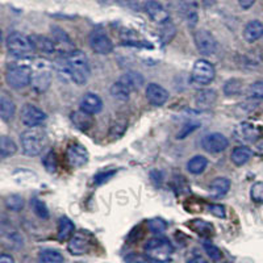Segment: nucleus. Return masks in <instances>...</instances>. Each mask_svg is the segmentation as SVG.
Returning a JSON list of instances; mask_svg holds the SVG:
<instances>
[{
    "label": "nucleus",
    "instance_id": "nucleus-1",
    "mask_svg": "<svg viewBox=\"0 0 263 263\" xmlns=\"http://www.w3.org/2000/svg\"><path fill=\"white\" fill-rule=\"evenodd\" d=\"M67 62L70 79L77 84H86L91 74L90 62L86 54L81 50H74L70 55H67Z\"/></svg>",
    "mask_w": 263,
    "mask_h": 263
},
{
    "label": "nucleus",
    "instance_id": "nucleus-2",
    "mask_svg": "<svg viewBox=\"0 0 263 263\" xmlns=\"http://www.w3.org/2000/svg\"><path fill=\"white\" fill-rule=\"evenodd\" d=\"M32 67V84L33 90L37 92H45L51 84V79H53V67L51 63L46 60H36L33 62Z\"/></svg>",
    "mask_w": 263,
    "mask_h": 263
},
{
    "label": "nucleus",
    "instance_id": "nucleus-3",
    "mask_svg": "<svg viewBox=\"0 0 263 263\" xmlns=\"http://www.w3.org/2000/svg\"><path fill=\"white\" fill-rule=\"evenodd\" d=\"M48 145V136L41 129H28L21 135V146L25 156L37 157Z\"/></svg>",
    "mask_w": 263,
    "mask_h": 263
},
{
    "label": "nucleus",
    "instance_id": "nucleus-4",
    "mask_svg": "<svg viewBox=\"0 0 263 263\" xmlns=\"http://www.w3.org/2000/svg\"><path fill=\"white\" fill-rule=\"evenodd\" d=\"M145 255L150 260L157 263L168 262L174 253L171 242L164 237H154L145 243Z\"/></svg>",
    "mask_w": 263,
    "mask_h": 263
},
{
    "label": "nucleus",
    "instance_id": "nucleus-5",
    "mask_svg": "<svg viewBox=\"0 0 263 263\" xmlns=\"http://www.w3.org/2000/svg\"><path fill=\"white\" fill-rule=\"evenodd\" d=\"M7 49L16 58H30L36 53L30 37L24 36L18 32L11 33L6 40Z\"/></svg>",
    "mask_w": 263,
    "mask_h": 263
},
{
    "label": "nucleus",
    "instance_id": "nucleus-6",
    "mask_svg": "<svg viewBox=\"0 0 263 263\" xmlns=\"http://www.w3.org/2000/svg\"><path fill=\"white\" fill-rule=\"evenodd\" d=\"M6 81L16 90L24 88L32 81V67L27 63H13L9 65L6 71Z\"/></svg>",
    "mask_w": 263,
    "mask_h": 263
},
{
    "label": "nucleus",
    "instance_id": "nucleus-7",
    "mask_svg": "<svg viewBox=\"0 0 263 263\" xmlns=\"http://www.w3.org/2000/svg\"><path fill=\"white\" fill-rule=\"evenodd\" d=\"M215 67L211 62L205 60H199L195 62L194 69H192V81L197 84H201V86H205V84H210L211 82L215 79Z\"/></svg>",
    "mask_w": 263,
    "mask_h": 263
},
{
    "label": "nucleus",
    "instance_id": "nucleus-8",
    "mask_svg": "<svg viewBox=\"0 0 263 263\" xmlns=\"http://www.w3.org/2000/svg\"><path fill=\"white\" fill-rule=\"evenodd\" d=\"M195 45L197 51L203 55H212L217 50V41L211 32L205 29H200L194 34Z\"/></svg>",
    "mask_w": 263,
    "mask_h": 263
},
{
    "label": "nucleus",
    "instance_id": "nucleus-9",
    "mask_svg": "<svg viewBox=\"0 0 263 263\" xmlns=\"http://www.w3.org/2000/svg\"><path fill=\"white\" fill-rule=\"evenodd\" d=\"M20 119L23 124L30 126V128H34V126H39L40 124L45 121L46 114L42 109H40L39 107H36V105L25 104L24 107L21 108Z\"/></svg>",
    "mask_w": 263,
    "mask_h": 263
},
{
    "label": "nucleus",
    "instance_id": "nucleus-10",
    "mask_svg": "<svg viewBox=\"0 0 263 263\" xmlns=\"http://www.w3.org/2000/svg\"><path fill=\"white\" fill-rule=\"evenodd\" d=\"M90 46L95 53L98 54H109L114 50V44L111 39L105 34L103 30L95 29L90 34Z\"/></svg>",
    "mask_w": 263,
    "mask_h": 263
},
{
    "label": "nucleus",
    "instance_id": "nucleus-11",
    "mask_svg": "<svg viewBox=\"0 0 263 263\" xmlns=\"http://www.w3.org/2000/svg\"><path fill=\"white\" fill-rule=\"evenodd\" d=\"M229 145V141L221 133H211L201 140V146L208 153H221Z\"/></svg>",
    "mask_w": 263,
    "mask_h": 263
},
{
    "label": "nucleus",
    "instance_id": "nucleus-12",
    "mask_svg": "<svg viewBox=\"0 0 263 263\" xmlns=\"http://www.w3.org/2000/svg\"><path fill=\"white\" fill-rule=\"evenodd\" d=\"M66 158H67V162L72 167H82L88 161V152H87L83 145L71 144L67 147Z\"/></svg>",
    "mask_w": 263,
    "mask_h": 263
},
{
    "label": "nucleus",
    "instance_id": "nucleus-13",
    "mask_svg": "<svg viewBox=\"0 0 263 263\" xmlns=\"http://www.w3.org/2000/svg\"><path fill=\"white\" fill-rule=\"evenodd\" d=\"M51 33H53V39L54 42H55V48L60 49L61 55H66V57L70 55L74 51V45H72V41L66 34L65 30H62L61 28L53 27L51 28Z\"/></svg>",
    "mask_w": 263,
    "mask_h": 263
},
{
    "label": "nucleus",
    "instance_id": "nucleus-14",
    "mask_svg": "<svg viewBox=\"0 0 263 263\" xmlns=\"http://www.w3.org/2000/svg\"><path fill=\"white\" fill-rule=\"evenodd\" d=\"M91 248L90 237L84 233H77L69 241L67 249L72 255H83L88 253Z\"/></svg>",
    "mask_w": 263,
    "mask_h": 263
},
{
    "label": "nucleus",
    "instance_id": "nucleus-15",
    "mask_svg": "<svg viewBox=\"0 0 263 263\" xmlns=\"http://www.w3.org/2000/svg\"><path fill=\"white\" fill-rule=\"evenodd\" d=\"M145 95H146L150 104L156 105V107H161L168 100V91L164 90L163 87L156 83L147 84Z\"/></svg>",
    "mask_w": 263,
    "mask_h": 263
},
{
    "label": "nucleus",
    "instance_id": "nucleus-16",
    "mask_svg": "<svg viewBox=\"0 0 263 263\" xmlns=\"http://www.w3.org/2000/svg\"><path fill=\"white\" fill-rule=\"evenodd\" d=\"M145 11L149 15V17L152 18L154 23L157 24H166L170 20V15H168L167 9L164 8L161 3L156 2V0H152L146 7H145Z\"/></svg>",
    "mask_w": 263,
    "mask_h": 263
},
{
    "label": "nucleus",
    "instance_id": "nucleus-17",
    "mask_svg": "<svg viewBox=\"0 0 263 263\" xmlns=\"http://www.w3.org/2000/svg\"><path fill=\"white\" fill-rule=\"evenodd\" d=\"M259 133L257 129L249 123H241L234 129V137L239 142H254Z\"/></svg>",
    "mask_w": 263,
    "mask_h": 263
},
{
    "label": "nucleus",
    "instance_id": "nucleus-18",
    "mask_svg": "<svg viewBox=\"0 0 263 263\" xmlns=\"http://www.w3.org/2000/svg\"><path fill=\"white\" fill-rule=\"evenodd\" d=\"M81 109L82 111L87 112L90 115H96L99 112H102L103 109V102L100 96L96 93L88 92L82 98L81 102Z\"/></svg>",
    "mask_w": 263,
    "mask_h": 263
},
{
    "label": "nucleus",
    "instance_id": "nucleus-19",
    "mask_svg": "<svg viewBox=\"0 0 263 263\" xmlns=\"http://www.w3.org/2000/svg\"><path fill=\"white\" fill-rule=\"evenodd\" d=\"M263 37V24L259 20L249 21L246 24L245 29H243V39L248 42L253 44V42L258 41Z\"/></svg>",
    "mask_w": 263,
    "mask_h": 263
},
{
    "label": "nucleus",
    "instance_id": "nucleus-20",
    "mask_svg": "<svg viewBox=\"0 0 263 263\" xmlns=\"http://www.w3.org/2000/svg\"><path fill=\"white\" fill-rule=\"evenodd\" d=\"M217 100V93L213 90H201L196 93L195 98V104L199 109H210L215 105Z\"/></svg>",
    "mask_w": 263,
    "mask_h": 263
},
{
    "label": "nucleus",
    "instance_id": "nucleus-21",
    "mask_svg": "<svg viewBox=\"0 0 263 263\" xmlns=\"http://www.w3.org/2000/svg\"><path fill=\"white\" fill-rule=\"evenodd\" d=\"M180 8L182 13L185 17L187 23L191 28H194L197 24V6L195 0H180Z\"/></svg>",
    "mask_w": 263,
    "mask_h": 263
},
{
    "label": "nucleus",
    "instance_id": "nucleus-22",
    "mask_svg": "<svg viewBox=\"0 0 263 263\" xmlns=\"http://www.w3.org/2000/svg\"><path fill=\"white\" fill-rule=\"evenodd\" d=\"M70 117H71L72 124H74V125L82 132H87L88 129H91L92 128L93 123H95L92 119V115L87 114V112L82 111V109L81 111L72 112Z\"/></svg>",
    "mask_w": 263,
    "mask_h": 263
},
{
    "label": "nucleus",
    "instance_id": "nucleus-23",
    "mask_svg": "<svg viewBox=\"0 0 263 263\" xmlns=\"http://www.w3.org/2000/svg\"><path fill=\"white\" fill-rule=\"evenodd\" d=\"M119 81L123 84H125L130 91L140 90L141 87L144 86V77L137 71H128L125 74H123L119 78Z\"/></svg>",
    "mask_w": 263,
    "mask_h": 263
},
{
    "label": "nucleus",
    "instance_id": "nucleus-24",
    "mask_svg": "<svg viewBox=\"0 0 263 263\" xmlns=\"http://www.w3.org/2000/svg\"><path fill=\"white\" fill-rule=\"evenodd\" d=\"M15 112L16 105L12 99L9 98L6 92H2V95H0V116H2V119L4 121H9L15 116Z\"/></svg>",
    "mask_w": 263,
    "mask_h": 263
},
{
    "label": "nucleus",
    "instance_id": "nucleus-25",
    "mask_svg": "<svg viewBox=\"0 0 263 263\" xmlns=\"http://www.w3.org/2000/svg\"><path fill=\"white\" fill-rule=\"evenodd\" d=\"M30 40H32L33 45H34L36 50L41 51V53L51 54L55 51V42H54V40L49 39V37L40 36V34H33V36L30 37Z\"/></svg>",
    "mask_w": 263,
    "mask_h": 263
},
{
    "label": "nucleus",
    "instance_id": "nucleus-26",
    "mask_svg": "<svg viewBox=\"0 0 263 263\" xmlns=\"http://www.w3.org/2000/svg\"><path fill=\"white\" fill-rule=\"evenodd\" d=\"M230 190V180L228 178H216L210 185V194L215 199L225 196Z\"/></svg>",
    "mask_w": 263,
    "mask_h": 263
},
{
    "label": "nucleus",
    "instance_id": "nucleus-27",
    "mask_svg": "<svg viewBox=\"0 0 263 263\" xmlns=\"http://www.w3.org/2000/svg\"><path fill=\"white\" fill-rule=\"evenodd\" d=\"M74 230V222L69 217L63 216L60 218V222H58V239L60 241H67L69 238H71Z\"/></svg>",
    "mask_w": 263,
    "mask_h": 263
},
{
    "label": "nucleus",
    "instance_id": "nucleus-28",
    "mask_svg": "<svg viewBox=\"0 0 263 263\" xmlns=\"http://www.w3.org/2000/svg\"><path fill=\"white\" fill-rule=\"evenodd\" d=\"M251 156H253V150H251L250 147L238 146L232 152L230 158H232V162H233L234 164H237V166H242V164H245L246 162L251 158Z\"/></svg>",
    "mask_w": 263,
    "mask_h": 263
},
{
    "label": "nucleus",
    "instance_id": "nucleus-29",
    "mask_svg": "<svg viewBox=\"0 0 263 263\" xmlns=\"http://www.w3.org/2000/svg\"><path fill=\"white\" fill-rule=\"evenodd\" d=\"M206 164H208V159L203 156H195L187 163V170L194 175H199L205 170Z\"/></svg>",
    "mask_w": 263,
    "mask_h": 263
},
{
    "label": "nucleus",
    "instance_id": "nucleus-30",
    "mask_svg": "<svg viewBox=\"0 0 263 263\" xmlns=\"http://www.w3.org/2000/svg\"><path fill=\"white\" fill-rule=\"evenodd\" d=\"M39 263H63V255L53 249H45L40 253Z\"/></svg>",
    "mask_w": 263,
    "mask_h": 263
},
{
    "label": "nucleus",
    "instance_id": "nucleus-31",
    "mask_svg": "<svg viewBox=\"0 0 263 263\" xmlns=\"http://www.w3.org/2000/svg\"><path fill=\"white\" fill-rule=\"evenodd\" d=\"M132 91L129 90L125 84H123L120 81H117L116 83L112 84L111 87V95L114 96L115 99L120 100V102H126L130 96Z\"/></svg>",
    "mask_w": 263,
    "mask_h": 263
},
{
    "label": "nucleus",
    "instance_id": "nucleus-32",
    "mask_svg": "<svg viewBox=\"0 0 263 263\" xmlns=\"http://www.w3.org/2000/svg\"><path fill=\"white\" fill-rule=\"evenodd\" d=\"M16 150H17V147H16L15 142L7 136H2V138H0V156H2V158L13 156Z\"/></svg>",
    "mask_w": 263,
    "mask_h": 263
},
{
    "label": "nucleus",
    "instance_id": "nucleus-33",
    "mask_svg": "<svg viewBox=\"0 0 263 263\" xmlns=\"http://www.w3.org/2000/svg\"><path fill=\"white\" fill-rule=\"evenodd\" d=\"M241 88H242V82L239 79H229L224 84V93L228 96L237 95V93L241 92Z\"/></svg>",
    "mask_w": 263,
    "mask_h": 263
},
{
    "label": "nucleus",
    "instance_id": "nucleus-34",
    "mask_svg": "<svg viewBox=\"0 0 263 263\" xmlns=\"http://www.w3.org/2000/svg\"><path fill=\"white\" fill-rule=\"evenodd\" d=\"M30 205L33 208V212L36 213L40 218H44V220L49 218V210L44 201L40 200V199H33Z\"/></svg>",
    "mask_w": 263,
    "mask_h": 263
},
{
    "label": "nucleus",
    "instance_id": "nucleus-35",
    "mask_svg": "<svg viewBox=\"0 0 263 263\" xmlns=\"http://www.w3.org/2000/svg\"><path fill=\"white\" fill-rule=\"evenodd\" d=\"M6 206L8 210L18 212L24 208V199L18 195H11L6 199Z\"/></svg>",
    "mask_w": 263,
    "mask_h": 263
},
{
    "label": "nucleus",
    "instance_id": "nucleus-36",
    "mask_svg": "<svg viewBox=\"0 0 263 263\" xmlns=\"http://www.w3.org/2000/svg\"><path fill=\"white\" fill-rule=\"evenodd\" d=\"M248 96L254 100H262L263 99V81H258L251 84L248 90Z\"/></svg>",
    "mask_w": 263,
    "mask_h": 263
},
{
    "label": "nucleus",
    "instance_id": "nucleus-37",
    "mask_svg": "<svg viewBox=\"0 0 263 263\" xmlns=\"http://www.w3.org/2000/svg\"><path fill=\"white\" fill-rule=\"evenodd\" d=\"M250 196L255 203H263V182H257L250 190Z\"/></svg>",
    "mask_w": 263,
    "mask_h": 263
},
{
    "label": "nucleus",
    "instance_id": "nucleus-38",
    "mask_svg": "<svg viewBox=\"0 0 263 263\" xmlns=\"http://www.w3.org/2000/svg\"><path fill=\"white\" fill-rule=\"evenodd\" d=\"M203 246H204V250H205L206 254L211 257V259H213V260L221 259L222 254L217 246H215L213 243H210V242H204Z\"/></svg>",
    "mask_w": 263,
    "mask_h": 263
},
{
    "label": "nucleus",
    "instance_id": "nucleus-39",
    "mask_svg": "<svg viewBox=\"0 0 263 263\" xmlns=\"http://www.w3.org/2000/svg\"><path fill=\"white\" fill-rule=\"evenodd\" d=\"M174 34H175V27H174L171 23H166V24H163V28H162V41L164 42V44H167V42H170L171 40H173Z\"/></svg>",
    "mask_w": 263,
    "mask_h": 263
},
{
    "label": "nucleus",
    "instance_id": "nucleus-40",
    "mask_svg": "<svg viewBox=\"0 0 263 263\" xmlns=\"http://www.w3.org/2000/svg\"><path fill=\"white\" fill-rule=\"evenodd\" d=\"M167 225L163 220L161 218H154V220H150L149 221V229L152 230L153 233H157V234H161L163 233L164 230H166Z\"/></svg>",
    "mask_w": 263,
    "mask_h": 263
},
{
    "label": "nucleus",
    "instance_id": "nucleus-41",
    "mask_svg": "<svg viewBox=\"0 0 263 263\" xmlns=\"http://www.w3.org/2000/svg\"><path fill=\"white\" fill-rule=\"evenodd\" d=\"M44 166H45V168L49 173H54V171L57 170V158H55V154L53 152H50L45 157V159H44Z\"/></svg>",
    "mask_w": 263,
    "mask_h": 263
},
{
    "label": "nucleus",
    "instance_id": "nucleus-42",
    "mask_svg": "<svg viewBox=\"0 0 263 263\" xmlns=\"http://www.w3.org/2000/svg\"><path fill=\"white\" fill-rule=\"evenodd\" d=\"M197 126H199V123H195V124L189 123V124H185V125L183 126L182 130H180L179 135H178V138H184V137H187V136H189L190 133H192V132H194L195 129L197 128Z\"/></svg>",
    "mask_w": 263,
    "mask_h": 263
},
{
    "label": "nucleus",
    "instance_id": "nucleus-43",
    "mask_svg": "<svg viewBox=\"0 0 263 263\" xmlns=\"http://www.w3.org/2000/svg\"><path fill=\"white\" fill-rule=\"evenodd\" d=\"M208 210H210V212L212 213V215H215L216 217H220V218L225 217V208L222 205H217V204H215V205L208 206Z\"/></svg>",
    "mask_w": 263,
    "mask_h": 263
},
{
    "label": "nucleus",
    "instance_id": "nucleus-44",
    "mask_svg": "<svg viewBox=\"0 0 263 263\" xmlns=\"http://www.w3.org/2000/svg\"><path fill=\"white\" fill-rule=\"evenodd\" d=\"M129 6L135 9H145V7L152 2V0H126Z\"/></svg>",
    "mask_w": 263,
    "mask_h": 263
},
{
    "label": "nucleus",
    "instance_id": "nucleus-45",
    "mask_svg": "<svg viewBox=\"0 0 263 263\" xmlns=\"http://www.w3.org/2000/svg\"><path fill=\"white\" fill-rule=\"evenodd\" d=\"M114 175H115V171H109V173H100L99 175H96V177L93 178V180H95L98 184H100V183L107 182V180L111 177H114Z\"/></svg>",
    "mask_w": 263,
    "mask_h": 263
},
{
    "label": "nucleus",
    "instance_id": "nucleus-46",
    "mask_svg": "<svg viewBox=\"0 0 263 263\" xmlns=\"http://www.w3.org/2000/svg\"><path fill=\"white\" fill-rule=\"evenodd\" d=\"M255 0H238V4L239 7L242 9H249L251 8V7L254 6Z\"/></svg>",
    "mask_w": 263,
    "mask_h": 263
},
{
    "label": "nucleus",
    "instance_id": "nucleus-47",
    "mask_svg": "<svg viewBox=\"0 0 263 263\" xmlns=\"http://www.w3.org/2000/svg\"><path fill=\"white\" fill-rule=\"evenodd\" d=\"M0 263H15L13 258L8 254H3L0 257Z\"/></svg>",
    "mask_w": 263,
    "mask_h": 263
},
{
    "label": "nucleus",
    "instance_id": "nucleus-48",
    "mask_svg": "<svg viewBox=\"0 0 263 263\" xmlns=\"http://www.w3.org/2000/svg\"><path fill=\"white\" fill-rule=\"evenodd\" d=\"M189 263H206V260L204 259L203 257H199V255H197V257L192 258Z\"/></svg>",
    "mask_w": 263,
    "mask_h": 263
}]
</instances>
